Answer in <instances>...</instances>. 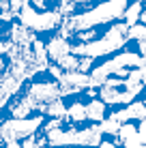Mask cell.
Returning a JSON list of instances; mask_svg holds the SVG:
<instances>
[{"instance_id":"7c38bea8","label":"cell","mask_w":146,"mask_h":148,"mask_svg":"<svg viewBox=\"0 0 146 148\" xmlns=\"http://www.w3.org/2000/svg\"><path fill=\"white\" fill-rule=\"evenodd\" d=\"M127 37L138 41V43H146V24H133V26H129Z\"/></svg>"},{"instance_id":"9a60e30c","label":"cell","mask_w":146,"mask_h":148,"mask_svg":"<svg viewBox=\"0 0 146 148\" xmlns=\"http://www.w3.org/2000/svg\"><path fill=\"white\" fill-rule=\"evenodd\" d=\"M138 131H140L142 135H146V118L142 120V125H140V129H138Z\"/></svg>"},{"instance_id":"4fadbf2b","label":"cell","mask_w":146,"mask_h":148,"mask_svg":"<svg viewBox=\"0 0 146 148\" xmlns=\"http://www.w3.org/2000/svg\"><path fill=\"white\" fill-rule=\"evenodd\" d=\"M120 122L118 120H114L112 116L110 118H105V120H101V129H103V133H112V135H118V131H120Z\"/></svg>"},{"instance_id":"9c48e42d","label":"cell","mask_w":146,"mask_h":148,"mask_svg":"<svg viewBox=\"0 0 146 148\" xmlns=\"http://www.w3.org/2000/svg\"><path fill=\"white\" fill-rule=\"evenodd\" d=\"M142 2L140 0H135V2H131V4H127V9H125V24L127 26H133V24H138L140 22V17H142Z\"/></svg>"},{"instance_id":"ba28073f","label":"cell","mask_w":146,"mask_h":148,"mask_svg":"<svg viewBox=\"0 0 146 148\" xmlns=\"http://www.w3.org/2000/svg\"><path fill=\"white\" fill-rule=\"evenodd\" d=\"M69 52H71V45H69L67 37H62V34L54 37L52 41H49V45H47V56L52 60H58L60 56H64V54H69Z\"/></svg>"},{"instance_id":"277c9868","label":"cell","mask_w":146,"mask_h":148,"mask_svg":"<svg viewBox=\"0 0 146 148\" xmlns=\"http://www.w3.org/2000/svg\"><path fill=\"white\" fill-rule=\"evenodd\" d=\"M142 90V84H127V79L120 77H108L101 86V99L108 105H118V103H131Z\"/></svg>"},{"instance_id":"8fae6325","label":"cell","mask_w":146,"mask_h":148,"mask_svg":"<svg viewBox=\"0 0 146 148\" xmlns=\"http://www.w3.org/2000/svg\"><path fill=\"white\" fill-rule=\"evenodd\" d=\"M67 118L73 120V122H82L88 118V112H86V105L82 103H73L71 108H67Z\"/></svg>"},{"instance_id":"5b68a950","label":"cell","mask_w":146,"mask_h":148,"mask_svg":"<svg viewBox=\"0 0 146 148\" xmlns=\"http://www.w3.org/2000/svg\"><path fill=\"white\" fill-rule=\"evenodd\" d=\"M146 64V56H140V54H120L116 58L108 60V62H103L101 67H97L93 71V75H90V82H93V86H103L105 79L110 77L112 73H120L125 67H144Z\"/></svg>"},{"instance_id":"7a4b0ae2","label":"cell","mask_w":146,"mask_h":148,"mask_svg":"<svg viewBox=\"0 0 146 148\" xmlns=\"http://www.w3.org/2000/svg\"><path fill=\"white\" fill-rule=\"evenodd\" d=\"M127 32H129L127 24H116V26H112L101 39H95V41H88V43L73 45L71 54H75V56H88V58H97V56L112 54L114 49H120L129 41Z\"/></svg>"},{"instance_id":"5bb4252c","label":"cell","mask_w":146,"mask_h":148,"mask_svg":"<svg viewBox=\"0 0 146 148\" xmlns=\"http://www.w3.org/2000/svg\"><path fill=\"white\" fill-rule=\"evenodd\" d=\"M99 148H116V142H101Z\"/></svg>"},{"instance_id":"3957f363","label":"cell","mask_w":146,"mask_h":148,"mask_svg":"<svg viewBox=\"0 0 146 148\" xmlns=\"http://www.w3.org/2000/svg\"><path fill=\"white\" fill-rule=\"evenodd\" d=\"M47 133V144L52 146H69V144H77V146H99L101 144V125H93L88 129H60V127H54V129L45 131Z\"/></svg>"},{"instance_id":"8992f818","label":"cell","mask_w":146,"mask_h":148,"mask_svg":"<svg viewBox=\"0 0 146 148\" xmlns=\"http://www.w3.org/2000/svg\"><path fill=\"white\" fill-rule=\"evenodd\" d=\"M116 144H125L127 148H146V135H142L133 125H123Z\"/></svg>"},{"instance_id":"2e32d148","label":"cell","mask_w":146,"mask_h":148,"mask_svg":"<svg viewBox=\"0 0 146 148\" xmlns=\"http://www.w3.org/2000/svg\"><path fill=\"white\" fill-rule=\"evenodd\" d=\"M142 84H146V67H142Z\"/></svg>"},{"instance_id":"e0dca14e","label":"cell","mask_w":146,"mask_h":148,"mask_svg":"<svg viewBox=\"0 0 146 148\" xmlns=\"http://www.w3.org/2000/svg\"><path fill=\"white\" fill-rule=\"evenodd\" d=\"M144 2H146V0H144Z\"/></svg>"},{"instance_id":"30bf717a","label":"cell","mask_w":146,"mask_h":148,"mask_svg":"<svg viewBox=\"0 0 146 148\" xmlns=\"http://www.w3.org/2000/svg\"><path fill=\"white\" fill-rule=\"evenodd\" d=\"M86 112H88V118L95 120V122H101L105 120V101H90L86 105Z\"/></svg>"},{"instance_id":"6da1fadb","label":"cell","mask_w":146,"mask_h":148,"mask_svg":"<svg viewBox=\"0 0 146 148\" xmlns=\"http://www.w3.org/2000/svg\"><path fill=\"white\" fill-rule=\"evenodd\" d=\"M127 2L129 0H99L97 7L88 9V11H84V13L64 17L62 26H60V34H62V37H69V34H73V32L90 30L95 26H99V24H108V22H114V19H120L125 15Z\"/></svg>"},{"instance_id":"52a82bcc","label":"cell","mask_w":146,"mask_h":148,"mask_svg":"<svg viewBox=\"0 0 146 148\" xmlns=\"http://www.w3.org/2000/svg\"><path fill=\"white\" fill-rule=\"evenodd\" d=\"M114 120L118 122H127V120H144L146 118V105L144 103H129V108L114 112L112 114Z\"/></svg>"}]
</instances>
